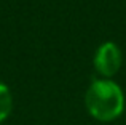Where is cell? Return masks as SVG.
<instances>
[{"label":"cell","instance_id":"cell-3","mask_svg":"<svg viewBox=\"0 0 126 125\" xmlns=\"http://www.w3.org/2000/svg\"><path fill=\"white\" fill-rule=\"evenodd\" d=\"M13 107V98L10 93V88L3 82H0V122L10 116Z\"/></svg>","mask_w":126,"mask_h":125},{"label":"cell","instance_id":"cell-2","mask_svg":"<svg viewBox=\"0 0 126 125\" xmlns=\"http://www.w3.org/2000/svg\"><path fill=\"white\" fill-rule=\"evenodd\" d=\"M121 66V50L115 42H104L96 50L94 67L104 77H112Z\"/></svg>","mask_w":126,"mask_h":125},{"label":"cell","instance_id":"cell-1","mask_svg":"<svg viewBox=\"0 0 126 125\" xmlns=\"http://www.w3.org/2000/svg\"><path fill=\"white\" fill-rule=\"evenodd\" d=\"M88 112L99 122H112L125 111V95L120 85L109 79L93 80L85 95Z\"/></svg>","mask_w":126,"mask_h":125}]
</instances>
